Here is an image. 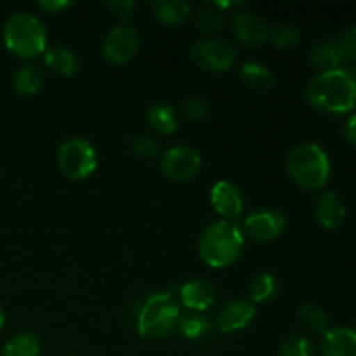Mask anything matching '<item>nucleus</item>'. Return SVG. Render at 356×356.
<instances>
[{"instance_id":"nucleus-1","label":"nucleus","mask_w":356,"mask_h":356,"mask_svg":"<svg viewBox=\"0 0 356 356\" xmlns=\"http://www.w3.org/2000/svg\"><path fill=\"white\" fill-rule=\"evenodd\" d=\"M306 99L322 113H350L356 106V72L341 66L316 73L306 86Z\"/></svg>"},{"instance_id":"nucleus-2","label":"nucleus","mask_w":356,"mask_h":356,"mask_svg":"<svg viewBox=\"0 0 356 356\" xmlns=\"http://www.w3.org/2000/svg\"><path fill=\"white\" fill-rule=\"evenodd\" d=\"M245 245V235L236 222L216 221L205 226L198 238V254L214 270H225L240 259Z\"/></svg>"},{"instance_id":"nucleus-3","label":"nucleus","mask_w":356,"mask_h":356,"mask_svg":"<svg viewBox=\"0 0 356 356\" xmlns=\"http://www.w3.org/2000/svg\"><path fill=\"white\" fill-rule=\"evenodd\" d=\"M136 327L145 339H163L177 329L181 309L169 292H153L143 296L136 305Z\"/></svg>"},{"instance_id":"nucleus-4","label":"nucleus","mask_w":356,"mask_h":356,"mask_svg":"<svg viewBox=\"0 0 356 356\" xmlns=\"http://www.w3.org/2000/svg\"><path fill=\"white\" fill-rule=\"evenodd\" d=\"M285 169L291 179L299 188L308 191H318L330 177V159L322 146L315 143H305L292 148L287 155Z\"/></svg>"},{"instance_id":"nucleus-5","label":"nucleus","mask_w":356,"mask_h":356,"mask_svg":"<svg viewBox=\"0 0 356 356\" xmlns=\"http://www.w3.org/2000/svg\"><path fill=\"white\" fill-rule=\"evenodd\" d=\"M7 51L21 59H33L47 51V30L42 19L30 13H16L2 30Z\"/></svg>"},{"instance_id":"nucleus-6","label":"nucleus","mask_w":356,"mask_h":356,"mask_svg":"<svg viewBox=\"0 0 356 356\" xmlns=\"http://www.w3.org/2000/svg\"><path fill=\"white\" fill-rule=\"evenodd\" d=\"M58 167L72 181H83L92 176L97 169V153L87 139L72 138L63 143L58 149Z\"/></svg>"},{"instance_id":"nucleus-7","label":"nucleus","mask_w":356,"mask_h":356,"mask_svg":"<svg viewBox=\"0 0 356 356\" xmlns=\"http://www.w3.org/2000/svg\"><path fill=\"white\" fill-rule=\"evenodd\" d=\"M191 61L207 72H228L236 58V49L222 37H209L195 42L190 49Z\"/></svg>"},{"instance_id":"nucleus-8","label":"nucleus","mask_w":356,"mask_h":356,"mask_svg":"<svg viewBox=\"0 0 356 356\" xmlns=\"http://www.w3.org/2000/svg\"><path fill=\"white\" fill-rule=\"evenodd\" d=\"M287 219L275 207H257L245 216L242 225L243 235L256 242H271L284 233Z\"/></svg>"},{"instance_id":"nucleus-9","label":"nucleus","mask_w":356,"mask_h":356,"mask_svg":"<svg viewBox=\"0 0 356 356\" xmlns=\"http://www.w3.org/2000/svg\"><path fill=\"white\" fill-rule=\"evenodd\" d=\"M141 47L138 30L129 24H118L103 42V58L111 65H127L136 58Z\"/></svg>"},{"instance_id":"nucleus-10","label":"nucleus","mask_w":356,"mask_h":356,"mask_svg":"<svg viewBox=\"0 0 356 356\" xmlns=\"http://www.w3.org/2000/svg\"><path fill=\"white\" fill-rule=\"evenodd\" d=\"M202 165L200 153L190 146H172L165 149L160 160V169L169 179L184 183L193 179Z\"/></svg>"},{"instance_id":"nucleus-11","label":"nucleus","mask_w":356,"mask_h":356,"mask_svg":"<svg viewBox=\"0 0 356 356\" xmlns=\"http://www.w3.org/2000/svg\"><path fill=\"white\" fill-rule=\"evenodd\" d=\"M270 30L266 21L250 10H238L232 16V33L240 44L247 47H261L270 38Z\"/></svg>"},{"instance_id":"nucleus-12","label":"nucleus","mask_w":356,"mask_h":356,"mask_svg":"<svg viewBox=\"0 0 356 356\" xmlns=\"http://www.w3.org/2000/svg\"><path fill=\"white\" fill-rule=\"evenodd\" d=\"M256 306L247 299L226 302L214 316V327L221 334H233L249 327L256 318Z\"/></svg>"},{"instance_id":"nucleus-13","label":"nucleus","mask_w":356,"mask_h":356,"mask_svg":"<svg viewBox=\"0 0 356 356\" xmlns=\"http://www.w3.org/2000/svg\"><path fill=\"white\" fill-rule=\"evenodd\" d=\"M211 205L222 218V221L235 222L243 214L245 202L235 184L228 181H218L211 190Z\"/></svg>"},{"instance_id":"nucleus-14","label":"nucleus","mask_w":356,"mask_h":356,"mask_svg":"<svg viewBox=\"0 0 356 356\" xmlns=\"http://www.w3.org/2000/svg\"><path fill=\"white\" fill-rule=\"evenodd\" d=\"M216 287L205 278H191L179 289V301L191 313H204L216 302Z\"/></svg>"},{"instance_id":"nucleus-15","label":"nucleus","mask_w":356,"mask_h":356,"mask_svg":"<svg viewBox=\"0 0 356 356\" xmlns=\"http://www.w3.org/2000/svg\"><path fill=\"white\" fill-rule=\"evenodd\" d=\"M348 214L346 204L334 191H325L316 198L315 218L325 229H337L344 222Z\"/></svg>"},{"instance_id":"nucleus-16","label":"nucleus","mask_w":356,"mask_h":356,"mask_svg":"<svg viewBox=\"0 0 356 356\" xmlns=\"http://www.w3.org/2000/svg\"><path fill=\"white\" fill-rule=\"evenodd\" d=\"M322 356H356V330L350 327H334L320 341Z\"/></svg>"},{"instance_id":"nucleus-17","label":"nucleus","mask_w":356,"mask_h":356,"mask_svg":"<svg viewBox=\"0 0 356 356\" xmlns=\"http://www.w3.org/2000/svg\"><path fill=\"white\" fill-rule=\"evenodd\" d=\"M149 7L153 16L167 26H179L191 14L190 3L184 0H155Z\"/></svg>"},{"instance_id":"nucleus-18","label":"nucleus","mask_w":356,"mask_h":356,"mask_svg":"<svg viewBox=\"0 0 356 356\" xmlns=\"http://www.w3.org/2000/svg\"><path fill=\"white\" fill-rule=\"evenodd\" d=\"M309 59H312V65L318 68L320 72L341 68L344 61L337 40H323L313 45L312 51H309Z\"/></svg>"},{"instance_id":"nucleus-19","label":"nucleus","mask_w":356,"mask_h":356,"mask_svg":"<svg viewBox=\"0 0 356 356\" xmlns=\"http://www.w3.org/2000/svg\"><path fill=\"white\" fill-rule=\"evenodd\" d=\"M44 63L49 70L56 73L59 76H73L79 70V61H76V56L73 54V51L63 47V45H56V47L47 49L44 52Z\"/></svg>"},{"instance_id":"nucleus-20","label":"nucleus","mask_w":356,"mask_h":356,"mask_svg":"<svg viewBox=\"0 0 356 356\" xmlns=\"http://www.w3.org/2000/svg\"><path fill=\"white\" fill-rule=\"evenodd\" d=\"M146 122L159 134L170 136L179 129V117L170 104H155L146 111Z\"/></svg>"},{"instance_id":"nucleus-21","label":"nucleus","mask_w":356,"mask_h":356,"mask_svg":"<svg viewBox=\"0 0 356 356\" xmlns=\"http://www.w3.org/2000/svg\"><path fill=\"white\" fill-rule=\"evenodd\" d=\"M44 83V73L37 65H24L14 73L13 89L19 96L28 97L37 94Z\"/></svg>"},{"instance_id":"nucleus-22","label":"nucleus","mask_w":356,"mask_h":356,"mask_svg":"<svg viewBox=\"0 0 356 356\" xmlns=\"http://www.w3.org/2000/svg\"><path fill=\"white\" fill-rule=\"evenodd\" d=\"M2 356H40V339L33 332H17L3 344Z\"/></svg>"},{"instance_id":"nucleus-23","label":"nucleus","mask_w":356,"mask_h":356,"mask_svg":"<svg viewBox=\"0 0 356 356\" xmlns=\"http://www.w3.org/2000/svg\"><path fill=\"white\" fill-rule=\"evenodd\" d=\"M278 294V282L275 275L271 273H261L252 278L249 284V298L254 306L256 305H266V302L273 301Z\"/></svg>"},{"instance_id":"nucleus-24","label":"nucleus","mask_w":356,"mask_h":356,"mask_svg":"<svg viewBox=\"0 0 356 356\" xmlns=\"http://www.w3.org/2000/svg\"><path fill=\"white\" fill-rule=\"evenodd\" d=\"M240 79L249 89L252 90H268L275 82V76L270 68L259 63H245L240 70Z\"/></svg>"},{"instance_id":"nucleus-25","label":"nucleus","mask_w":356,"mask_h":356,"mask_svg":"<svg viewBox=\"0 0 356 356\" xmlns=\"http://www.w3.org/2000/svg\"><path fill=\"white\" fill-rule=\"evenodd\" d=\"M177 330L181 336L188 341H202L207 337L212 330L211 318L204 316L202 313H191V315L181 316L177 323Z\"/></svg>"},{"instance_id":"nucleus-26","label":"nucleus","mask_w":356,"mask_h":356,"mask_svg":"<svg viewBox=\"0 0 356 356\" xmlns=\"http://www.w3.org/2000/svg\"><path fill=\"white\" fill-rule=\"evenodd\" d=\"M299 323L305 327L306 330L315 334H325L329 330V322H327V315L322 308L316 305H305L298 312Z\"/></svg>"},{"instance_id":"nucleus-27","label":"nucleus","mask_w":356,"mask_h":356,"mask_svg":"<svg viewBox=\"0 0 356 356\" xmlns=\"http://www.w3.org/2000/svg\"><path fill=\"white\" fill-rule=\"evenodd\" d=\"M225 24V16H222V10H219L218 7L209 3V6L202 7L200 10L195 16V26L198 28L200 31L209 35L218 33L219 30Z\"/></svg>"},{"instance_id":"nucleus-28","label":"nucleus","mask_w":356,"mask_h":356,"mask_svg":"<svg viewBox=\"0 0 356 356\" xmlns=\"http://www.w3.org/2000/svg\"><path fill=\"white\" fill-rule=\"evenodd\" d=\"M268 40L280 49L294 47V45H298L301 42V30L296 24L282 23L278 26L271 28Z\"/></svg>"},{"instance_id":"nucleus-29","label":"nucleus","mask_w":356,"mask_h":356,"mask_svg":"<svg viewBox=\"0 0 356 356\" xmlns=\"http://www.w3.org/2000/svg\"><path fill=\"white\" fill-rule=\"evenodd\" d=\"M315 346L306 336H291L280 344L278 356H313Z\"/></svg>"},{"instance_id":"nucleus-30","label":"nucleus","mask_w":356,"mask_h":356,"mask_svg":"<svg viewBox=\"0 0 356 356\" xmlns=\"http://www.w3.org/2000/svg\"><path fill=\"white\" fill-rule=\"evenodd\" d=\"M132 152L141 159H152L159 153V143L149 134H141L132 141Z\"/></svg>"},{"instance_id":"nucleus-31","label":"nucleus","mask_w":356,"mask_h":356,"mask_svg":"<svg viewBox=\"0 0 356 356\" xmlns=\"http://www.w3.org/2000/svg\"><path fill=\"white\" fill-rule=\"evenodd\" d=\"M337 45H339L341 54H343L344 59L356 63V26H351L346 31H343L337 38Z\"/></svg>"},{"instance_id":"nucleus-32","label":"nucleus","mask_w":356,"mask_h":356,"mask_svg":"<svg viewBox=\"0 0 356 356\" xmlns=\"http://www.w3.org/2000/svg\"><path fill=\"white\" fill-rule=\"evenodd\" d=\"M183 111L188 120L198 122L202 118H205V115L209 113V103L205 99H202V97H190L184 103Z\"/></svg>"},{"instance_id":"nucleus-33","label":"nucleus","mask_w":356,"mask_h":356,"mask_svg":"<svg viewBox=\"0 0 356 356\" xmlns=\"http://www.w3.org/2000/svg\"><path fill=\"white\" fill-rule=\"evenodd\" d=\"M106 7L111 10L115 17L122 21H129L136 9V2L134 0H115V2H108Z\"/></svg>"},{"instance_id":"nucleus-34","label":"nucleus","mask_w":356,"mask_h":356,"mask_svg":"<svg viewBox=\"0 0 356 356\" xmlns=\"http://www.w3.org/2000/svg\"><path fill=\"white\" fill-rule=\"evenodd\" d=\"M37 6L49 14H59L68 9L72 2H68V0H40V2H37Z\"/></svg>"},{"instance_id":"nucleus-35","label":"nucleus","mask_w":356,"mask_h":356,"mask_svg":"<svg viewBox=\"0 0 356 356\" xmlns=\"http://www.w3.org/2000/svg\"><path fill=\"white\" fill-rule=\"evenodd\" d=\"M344 139H346L350 145L356 146V113L350 115L346 120V124H344Z\"/></svg>"},{"instance_id":"nucleus-36","label":"nucleus","mask_w":356,"mask_h":356,"mask_svg":"<svg viewBox=\"0 0 356 356\" xmlns=\"http://www.w3.org/2000/svg\"><path fill=\"white\" fill-rule=\"evenodd\" d=\"M3 325H6V313H3L2 306H0V332H2Z\"/></svg>"}]
</instances>
